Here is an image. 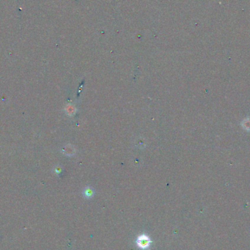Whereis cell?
<instances>
[{"mask_svg":"<svg viewBox=\"0 0 250 250\" xmlns=\"http://www.w3.org/2000/svg\"><path fill=\"white\" fill-rule=\"evenodd\" d=\"M150 244H151V241H150L149 238L146 235H141L138 238L137 244L141 249H147L149 246Z\"/></svg>","mask_w":250,"mask_h":250,"instance_id":"1","label":"cell"},{"mask_svg":"<svg viewBox=\"0 0 250 250\" xmlns=\"http://www.w3.org/2000/svg\"><path fill=\"white\" fill-rule=\"evenodd\" d=\"M84 194H85V195L86 196V197H89L93 195V192L91 191V189H86L85 193H84Z\"/></svg>","mask_w":250,"mask_h":250,"instance_id":"2","label":"cell"}]
</instances>
